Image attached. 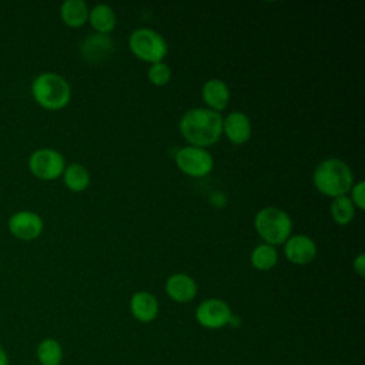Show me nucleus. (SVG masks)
Instances as JSON below:
<instances>
[{
  "mask_svg": "<svg viewBox=\"0 0 365 365\" xmlns=\"http://www.w3.org/2000/svg\"><path fill=\"white\" fill-rule=\"evenodd\" d=\"M128 46L133 54L147 63H158L168 53L165 38L155 30L148 27L135 29L128 38Z\"/></svg>",
  "mask_w": 365,
  "mask_h": 365,
  "instance_id": "obj_5",
  "label": "nucleus"
},
{
  "mask_svg": "<svg viewBox=\"0 0 365 365\" xmlns=\"http://www.w3.org/2000/svg\"><path fill=\"white\" fill-rule=\"evenodd\" d=\"M63 182L73 192H81L90 185V173L80 163L66 165L63 171Z\"/></svg>",
  "mask_w": 365,
  "mask_h": 365,
  "instance_id": "obj_19",
  "label": "nucleus"
},
{
  "mask_svg": "<svg viewBox=\"0 0 365 365\" xmlns=\"http://www.w3.org/2000/svg\"><path fill=\"white\" fill-rule=\"evenodd\" d=\"M60 17L68 27H81L88 20V6L84 0H66L60 6Z\"/></svg>",
  "mask_w": 365,
  "mask_h": 365,
  "instance_id": "obj_16",
  "label": "nucleus"
},
{
  "mask_svg": "<svg viewBox=\"0 0 365 365\" xmlns=\"http://www.w3.org/2000/svg\"><path fill=\"white\" fill-rule=\"evenodd\" d=\"M284 252L289 262L295 265H307L317 257V244L311 237L297 234L285 241Z\"/></svg>",
  "mask_w": 365,
  "mask_h": 365,
  "instance_id": "obj_10",
  "label": "nucleus"
},
{
  "mask_svg": "<svg viewBox=\"0 0 365 365\" xmlns=\"http://www.w3.org/2000/svg\"><path fill=\"white\" fill-rule=\"evenodd\" d=\"M254 227L265 244L278 245L291 237L292 220L278 207H264L255 214Z\"/></svg>",
  "mask_w": 365,
  "mask_h": 365,
  "instance_id": "obj_4",
  "label": "nucleus"
},
{
  "mask_svg": "<svg viewBox=\"0 0 365 365\" xmlns=\"http://www.w3.org/2000/svg\"><path fill=\"white\" fill-rule=\"evenodd\" d=\"M315 188L327 197H341L354 185V175L349 165L339 158H327L321 161L312 175Z\"/></svg>",
  "mask_w": 365,
  "mask_h": 365,
  "instance_id": "obj_2",
  "label": "nucleus"
},
{
  "mask_svg": "<svg viewBox=\"0 0 365 365\" xmlns=\"http://www.w3.org/2000/svg\"><path fill=\"white\" fill-rule=\"evenodd\" d=\"M175 164L184 174L200 178L211 173L214 167V158L205 148L187 145L177 151Z\"/></svg>",
  "mask_w": 365,
  "mask_h": 365,
  "instance_id": "obj_7",
  "label": "nucleus"
},
{
  "mask_svg": "<svg viewBox=\"0 0 365 365\" xmlns=\"http://www.w3.org/2000/svg\"><path fill=\"white\" fill-rule=\"evenodd\" d=\"M7 228L14 238L21 241H33L41 235L44 222L40 214L30 210H20L10 215Z\"/></svg>",
  "mask_w": 365,
  "mask_h": 365,
  "instance_id": "obj_9",
  "label": "nucleus"
},
{
  "mask_svg": "<svg viewBox=\"0 0 365 365\" xmlns=\"http://www.w3.org/2000/svg\"><path fill=\"white\" fill-rule=\"evenodd\" d=\"M201 96L210 110L220 113L221 110H224L228 106L231 94H230V88L224 80L210 78L204 83Z\"/></svg>",
  "mask_w": 365,
  "mask_h": 365,
  "instance_id": "obj_15",
  "label": "nucleus"
},
{
  "mask_svg": "<svg viewBox=\"0 0 365 365\" xmlns=\"http://www.w3.org/2000/svg\"><path fill=\"white\" fill-rule=\"evenodd\" d=\"M31 96L41 108L57 111L70 103L71 87L63 76L53 71H44L33 78Z\"/></svg>",
  "mask_w": 365,
  "mask_h": 365,
  "instance_id": "obj_3",
  "label": "nucleus"
},
{
  "mask_svg": "<svg viewBox=\"0 0 365 365\" xmlns=\"http://www.w3.org/2000/svg\"><path fill=\"white\" fill-rule=\"evenodd\" d=\"M131 315L140 322H151L157 318L160 305L157 298L148 291H137L130 299Z\"/></svg>",
  "mask_w": 365,
  "mask_h": 365,
  "instance_id": "obj_14",
  "label": "nucleus"
},
{
  "mask_svg": "<svg viewBox=\"0 0 365 365\" xmlns=\"http://www.w3.org/2000/svg\"><path fill=\"white\" fill-rule=\"evenodd\" d=\"M0 365H9V355L1 345H0Z\"/></svg>",
  "mask_w": 365,
  "mask_h": 365,
  "instance_id": "obj_25",
  "label": "nucleus"
},
{
  "mask_svg": "<svg viewBox=\"0 0 365 365\" xmlns=\"http://www.w3.org/2000/svg\"><path fill=\"white\" fill-rule=\"evenodd\" d=\"M88 21L96 33L108 34L115 27V13L108 4L98 3L88 10Z\"/></svg>",
  "mask_w": 365,
  "mask_h": 365,
  "instance_id": "obj_17",
  "label": "nucleus"
},
{
  "mask_svg": "<svg viewBox=\"0 0 365 365\" xmlns=\"http://www.w3.org/2000/svg\"><path fill=\"white\" fill-rule=\"evenodd\" d=\"M165 292L173 301L178 304H187L195 298L198 287L194 278L188 274L175 272L167 278Z\"/></svg>",
  "mask_w": 365,
  "mask_h": 365,
  "instance_id": "obj_12",
  "label": "nucleus"
},
{
  "mask_svg": "<svg viewBox=\"0 0 365 365\" xmlns=\"http://www.w3.org/2000/svg\"><path fill=\"white\" fill-rule=\"evenodd\" d=\"M278 261V252L274 245L259 244L251 252V264L259 271H268L275 267Z\"/></svg>",
  "mask_w": 365,
  "mask_h": 365,
  "instance_id": "obj_20",
  "label": "nucleus"
},
{
  "mask_svg": "<svg viewBox=\"0 0 365 365\" xmlns=\"http://www.w3.org/2000/svg\"><path fill=\"white\" fill-rule=\"evenodd\" d=\"M78 50L84 60H87L88 63L97 64V63H103L111 56L114 50V43L107 34L93 33L83 38Z\"/></svg>",
  "mask_w": 365,
  "mask_h": 365,
  "instance_id": "obj_11",
  "label": "nucleus"
},
{
  "mask_svg": "<svg viewBox=\"0 0 365 365\" xmlns=\"http://www.w3.org/2000/svg\"><path fill=\"white\" fill-rule=\"evenodd\" d=\"M354 269L356 271V274L359 277L365 275V255L359 254L355 259H354Z\"/></svg>",
  "mask_w": 365,
  "mask_h": 365,
  "instance_id": "obj_24",
  "label": "nucleus"
},
{
  "mask_svg": "<svg viewBox=\"0 0 365 365\" xmlns=\"http://www.w3.org/2000/svg\"><path fill=\"white\" fill-rule=\"evenodd\" d=\"M331 217L339 225L349 224L355 217V205L348 195L334 198L331 204Z\"/></svg>",
  "mask_w": 365,
  "mask_h": 365,
  "instance_id": "obj_21",
  "label": "nucleus"
},
{
  "mask_svg": "<svg viewBox=\"0 0 365 365\" xmlns=\"http://www.w3.org/2000/svg\"><path fill=\"white\" fill-rule=\"evenodd\" d=\"M148 80L155 84V86H165L170 78H171V68L163 63V61H158V63H153L148 68Z\"/></svg>",
  "mask_w": 365,
  "mask_h": 365,
  "instance_id": "obj_22",
  "label": "nucleus"
},
{
  "mask_svg": "<svg viewBox=\"0 0 365 365\" xmlns=\"http://www.w3.org/2000/svg\"><path fill=\"white\" fill-rule=\"evenodd\" d=\"M232 311L230 305L220 298H208L195 308L197 322L207 329H220L230 324Z\"/></svg>",
  "mask_w": 365,
  "mask_h": 365,
  "instance_id": "obj_8",
  "label": "nucleus"
},
{
  "mask_svg": "<svg viewBox=\"0 0 365 365\" xmlns=\"http://www.w3.org/2000/svg\"><path fill=\"white\" fill-rule=\"evenodd\" d=\"M27 165L36 178L43 181H53L63 175L66 160L60 151L50 147H43L30 154Z\"/></svg>",
  "mask_w": 365,
  "mask_h": 365,
  "instance_id": "obj_6",
  "label": "nucleus"
},
{
  "mask_svg": "<svg viewBox=\"0 0 365 365\" xmlns=\"http://www.w3.org/2000/svg\"><path fill=\"white\" fill-rule=\"evenodd\" d=\"M180 133L190 145L205 148L215 144L222 134V117L220 113L195 107L187 110L180 118Z\"/></svg>",
  "mask_w": 365,
  "mask_h": 365,
  "instance_id": "obj_1",
  "label": "nucleus"
},
{
  "mask_svg": "<svg viewBox=\"0 0 365 365\" xmlns=\"http://www.w3.org/2000/svg\"><path fill=\"white\" fill-rule=\"evenodd\" d=\"M351 201L354 202L355 207H358L359 210L365 208V184L364 181H358L356 184H354L351 187Z\"/></svg>",
  "mask_w": 365,
  "mask_h": 365,
  "instance_id": "obj_23",
  "label": "nucleus"
},
{
  "mask_svg": "<svg viewBox=\"0 0 365 365\" xmlns=\"http://www.w3.org/2000/svg\"><path fill=\"white\" fill-rule=\"evenodd\" d=\"M222 133L227 138L235 144H244L251 137V120L242 111H231L225 118H222Z\"/></svg>",
  "mask_w": 365,
  "mask_h": 365,
  "instance_id": "obj_13",
  "label": "nucleus"
},
{
  "mask_svg": "<svg viewBox=\"0 0 365 365\" xmlns=\"http://www.w3.org/2000/svg\"><path fill=\"white\" fill-rule=\"evenodd\" d=\"M63 356L64 352L61 344L51 336L41 339L36 348V358L38 365H61Z\"/></svg>",
  "mask_w": 365,
  "mask_h": 365,
  "instance_id": "obj_18",
  "label": "nucleus"
}]
</instances>
